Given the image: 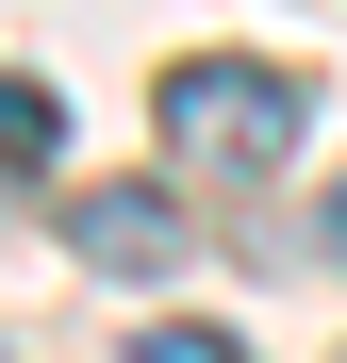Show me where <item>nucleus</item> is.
Wrapping results in <instances>:
<instances>
[{
	"instance_id": "1",
	"label": "nucleus",
	"mask_w": 347,
	"mask_h": 363,
	"mask_svg": "<svg viewBox=\"0 0 347 363\" xmlns=\"http://www.w3.org/2000/svg\"><path fill=\"white\" fill-rule=\"evenodd\" d=\"M298 133H314V83L298 67H248V50H182V67H165V149H182L199 182H265Z\"/></svg>"
},
{
	"instance_id": "4",
	"label": "nucleus",
	"mask_w": 347,
	"mask_h": 363,
	"mask_svg": "<svg viewBox=\"0 0 347 363\" xmlns=\"http://www.w3.org/2000/svg\"><path fill=\"white\" fill-rule=\"evenodd\" d=\"M133 363H248V347H231V330H149Z\"/></svg>"
},
{
	"instance_id": "3",
	"label": "nucleus",
	"mask_w": 347,
	"mask_h": 363,
	"mask_svg": "<svg viewBox=\"0 0 347 363\" xmlns=\"http://www.w3.org/2000/svg\"><path fill=\"white\" fill-rule=\"evenodd\" d=\"M50 133H67V99L0 67V182H33V165H50Z\"/></svg>"
},
{
	"instance_id": "2",
	"label": "nucleus",
	"mask_w": 347,
	"mask_h": 363,
	"mask_svg": "<svg viewBox=\"0 0 347 363\" xmlns=\"http://www.w3.org/2000/svg\"><path fill=\"white\" fill-rule=\"evenodd\" d=\"M67 248L83 264H182V199H165V182H67Z\"/></svg>"
},
{
	"instance_id": "5",
	"label": "nucleus",
	"mask_w": 347,
	"mask_h": 363,
	"mask_svg": "<svg viewBox=\"0 0 347 363\" xmlns=\"http://www.w3.org/2000/svg\"><path fill=\"white\" fill-rule=\"evenodd\" d=\"M314 248H331V264H347V182H331V199H314Z\"/></svg>"
}]
</instances>
